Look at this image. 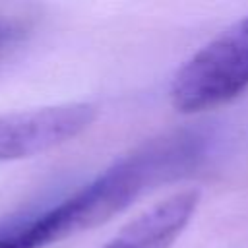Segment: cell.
Masks as SVG:
<instances>
[{
	"mask_svg": "<svg viewBox=\"0 0 248 248\" xmlns=\"http://www.w3.org/2000/svg\"><path fill=\"white\" fill-rule=\"evenodd\" d=\"M248 89V14L198 48L172 76L169 99L182 114L217 108Z\"/></svg>",
	"mask_w": 248,
	"mask_h": 248,
	"instance_id": "1",
	"label": "cell"
},
{
	"mask_svg": "<svg viewBox=\"0 0 248 248\" xmlns=\"http://www.w3.org/2000/svg\"><path fill=\"white\" fill-rule=\"evenodd\" d=\"M95 118L97 107L85 101L0 114V163L58 147L85 132Z\"/></svg>",
	"mask_w": 248,
	"mask_h": 248,
	"instance_id": "2",
	"label": "cell"
},
{
	"mask_svg": "<svg viewBox=\"0 0 248 248\" xmlns=\"http://www.w3.org/2000/svg\"><path fill=\"white\" fill-rule=\"evenodd\" d=\"M200 205V192L184 188L132 217L101 248H172Z\"/></svg>",
	"mask_w": 248,
	"mask_h": 248,
	"instance_id": "3",
	"label": "cell"
},
{
	"mask_svg": "<svg viewBox=\"0 0 248 248\" xmlns=\"http://www.w3.org/2000/svg\"><path fill=\"white\" fill-rule=\"evenodd\" d=\"M23 37V27L16 19L0 16V52L6 50L8 46L16 45Z\"/></svg>",
	"mask_w": 248,
	"mask_h": 248,
	"instance_id": "4",
	"label": "cell"
}]
</instances>
